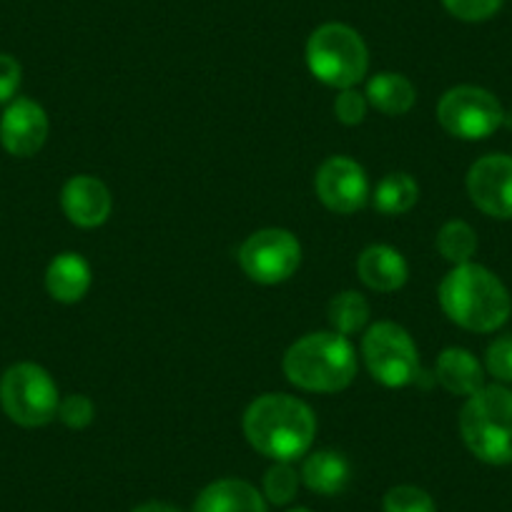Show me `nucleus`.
Segmentation results:
<instances>
[{
  "instance_id": "cd10ccee",
  "label": "nucleus",
  "mask_w": 512,
  "mask_h": 512,
  "mask_svg": "<svg viewBox=\"0 0 512 512\" xmlns=\"http://www.w3.org/2000/svg\"><path fill=\"white\" fill-rule=\"evenodd\" d=\"M367 108L369 101L364 93L354 91V88H344L337 96V101H334V116L344 126H359L364 116H367Z\"/></svg>"
},
{
  "instance_id": "20e7f679",
  "label": "nucleus",
  "mask_w": 512,
  "mask_h": 512,
  "mask_svg": "<svg viewBox=\"0 0 512 512\" xmlns=\"http://www.w3.org/2000/svg\"><path fill=\"white\" fill-rule=\"evenodd\" d=\"M460 435L467 450L487 465L512 462V390L490 384L467 397L460 412Z\"/></svg>"
},
{
  "instance_id": "9d476101",
  "label": "nucleus",
  "mask_w": 512,
  "mask_h": 512,
  "mask_svg": "<svg viewBox=\"0 0 512 512\" xmlns=\"http://www.w3.org/2000/svg\"><path fill=\"white\" fill-rule=\"evenodd\" d=\"M319 201L334 214H354L369 201V181L362 166L347 156H332L314 176Z\"/></svg>"
},
{
  "instance_id": "6ab92c4d",
  "label": "nucleus",
  "mask_w": 512,
  "mask_h": 512,
  "mask_svg": "<svg viewBox=\"0 0 512 512\" xmlns=\"http://www.w3.org/2000/svg\"><path fill=\"white\" fill-rule=\"evenodd\" d=\"M364 96H367L369 106L377 108L384 116H405L417 101V91L410 78L392 71L377 73V76L369 78Z\"/></svg>"
},
{
  "instance_id": "f257e3e1",
  "label": "nucleus",
  "mask_w": 512,
  "mask_h": 512,
  "mask_svg": "<svg viewBox=\"0 0 512 512\" xmlns=\"http://www.w3.org/2000/svg\"><path fill=\"white\" fill-rule=\"evenodd\" d=\"M246 442L274 462L304 457L317 437V417L307 402L272 392L256 397L244 412Z\"/></svg>"
},
{
  "instance_id": "423d86ee",
  "label": "nucleus",
  "mask_w": 512,
  "mask_h": 512,
  "mask_svg": "<svg viewBox=\"0 0 512 512\" xmlns=\"http://www.w3.org/2000/svg\"><path fill=\"white\" fill-rule=\"evenodd\" d=\"M58 387L51 374L33 362L13 364L0 377V407L21 427H43L58 415Z\"/></svg>"
},
{
  "instance_id": "f3484780",
  "label": "nucleus",
  "mask_w": 512,
  "mask_h": 512,
  "mask_svg": "<svg viewBox=\"0 0 512 512\" xmlns=\"http://www.w3.org/2000/svg\"><path fill=\"white\" fill-rule=\"evenodd\" d=\"M46 289L56 302L76 304L91 289V267L81 254H58L46 272Z\"/></svg>"
},
{
  "instance_id": "a878e982",
  "label": "nucleus",
  "mask_w": 512,
  "mask_h": 512,
  "mask_svg": "<svg viewBox=\"0 0 512 512\" xmlns=\"http://www.w3.org/2000/svg\"><path fill=\"white\" fill-rule=\"evenodd\" d=\"M442 6L460 21L480 23L500 11L502 0H442Z\"/></svg>"
},
{
  "instance_id": "1a4fd4ad",
  "label": "nucleus",
  "mask_w": 512,
  "mask_h": 512,
  "mask_svg": "<svg viewBox=\"0 0 512 512\" xmlns=\"http://www.w3.org/2000/svg\"><path fill=\"white\" fill-rule=\"evenodd\" d=\"M239 264L246 277L256 284H282L302 264V244L287 229L254 231L239 249Z\"/></svg>"
},
{
  "instance_id": "aec40b11",
  "label": "nucleus",
  "mask_w": 512,
  "mask_h": 512,
  "mask_svg": "<svg viewBox=\"0 0 512 512\" xmlns=\"http://www.w3.org/2000/svg\"><path fill=\"white\" fill-rule=\"evenodd\" d=\"M417 199H420V186L405 171H395V174L384 176L372 194L377 211L387 216L407 214L417 204Z\"/></svg>"
},
{
  "instance_id": "39448f33",
  "label": "nucleus",
  "mask_w": 512,
  "mask_h": 512,
  "mask_svg": "<svg viewBox=\"0 0 512 512\" xmlns=\"http://www.w3.org/2000/svg\"><path fill=\"white\" fill-rule=\"evenodd\" d=\"M307 66L324 86L344 91L367 76L369 51L354 28L344 23H324L307 41Z\"/></svg>"
},
{
  "instance_id": "b1692460",
  "label": "nucleus",
  "mask_w": 512,
  "mask_h": 512,
  "mask_svg": "<svg viewBox=\"0 0 512 512\" xmlns=\"http://www.w3.org/2000/svg\"><path fill=\"white\" fill-rule=\"evenodd\" d=\"M384 512H435V500L427 490L417 485L392 487L382 500Z\"/></svg>"
},
{
  "instance_id": "2eb2a0df",
  "label": "nucleus",
  "mask_w": 512,
  "mask_h": 512,
  "mask_svg": "<svg viewBox=\"0 0 512 512\" xmlns=\"http://www.w3.org/2000/svg\"><path fill=\"white\" fill-rule=\"evenodd\" d=\"M191 512H267L264 495L246 480L226 477L201 490Z\"/></svg>"
},
{
  "instance_id": "7c9ffc66",
  "label": "nucleus",
  "mask_w": 512,
  "mask_h": 512,
  "mask_svg": "<svg viewBox=\"0 0 512 512\" xmlns=\"http://www.w3.org/2000/svg\"><path fill=\"white\" fill-rule=\"evenodd\" d=\"M289 512H312V510H309V507H294V510H289Z\"/></svg>"
},
{
  "instance_id": "ddd939ff",
  "label": "nucleus",
  "mask_w": 512,
  "mask_h": 512,
  "mask_svg": "<svg viewBox=\"0 0 512 512\" xmlns=\"http://www.w3.org/2000/svg\"><path fill=\"white\" fill-rule=\"evenodd\" d=\"M61 206L68 221L81 229H96L111 216L113 199L108 186L96 176H73L61 191Z\"/></svg>"
},
{
  "instance_id": "c756f323",
  "label": "nucleus",
  "mask_w": 512,
  "mask_h": 512,
  "mask_svg": "<svg viewBox=\"0 0 512 512\" xmlns=\"http://www.w3.org/2000/svg\"><path fill=\"white\" fill-rule=\"evenodd\" d=\"M131 512H181L179 507L169 505V502H159V500H151V502H144V505L134 507Z\"/></svg>"
},
{
  "instance_id": "4be33fe9",
  "label": "nucleus",
  "mask_w": 512,
  "mask_h": 512,
  "mask_svg": "<svg viewBox=\"0 0 512 512\" xmlns=\"http://www.w3.org/2000/svg\"><path fill=\"white\" fill-rule=\"evenodd\" d=\"M437 251L445 256L447 262L467 264L477 251V234L465 221H447L437 231Z\"/></svg>"
},
{
  "instance_id": "7ed1b4c3",
  "label": "nucleus",
  "mask_w": 512,
  "mask_h": 512,
  "mask_svg": "<svg viewBox=\"0 0 512 512\" xmlns=\"http://www.w3.org/2000/svg\"><path fill=\"white\" fill-rule=\"evenodd\" d=\"M284 374L299 390L342 392L357 374L352 342L339 332H312L297 339L284 354Z\"/></svg>"
},
{
  "instance_id": "0eeeda50",
  "label": "nucleus",
  "mask_w": 512,
  "mask_h": 512,
  "mask_svg": "<svg viewBox=\"0 0 512 512\" xmlns=\"http://www.w3.org/2000/svg\"><path fill=\"white\" fill-rule=\"evenodd\" d=\"M362 357L369 374L384 387H407L420 379V354L415 342L395 322H377L362 339Z\"/></svg>"
},
{
  "instance_id": "f8f14e48",
  "label": "nucleus",
  "mask_w": 512,
  "mask_h": 512,
  "mask_svg": "<svg viewBox=\"0 0 512 512\" xmlns=\"http://www.w3.org/2000/svg\"><path fill=\"white\" fill-rule=\"evenodd\" d=\"M46 111L31 98H13L0 118V144L11 156L28 159L43 149L48 139Z\"/></svg>"
},
{
  "instance_id": "dca6fc26",
  "label": "nucleus",
  "mask_w": 512,
  "mask_h": 512,
  "mask_svg": "<svg viewBox=\"0 0 512 512\" xmlns=\"http://www.w3.org/2000/svg\"><path fill=\"white\" fill-rule=\"evenodd\" d=\"M435 379L450 395L472 397L485 387V369L472 352L462 347H450L437 357Z\"/></svg>"
},
{
  "instance_id": "f03ea898",
  "label": "nucleus",
  "mask_w": 512,
  "mask_h": 512,
  "mask_svg": "<svg viewBox=\"0 0 512 512\" xmlns=\"http://www.w3.org/2000/svg\"><path fill=\"white\" fill-rule=\"evenodd\" d=\"M440 307L467 332H495L510 319L512 299L500 277L480 264H457L440 284Z\"/></svg>"
},
{
  "instance_id": "393cba45",
  "label": "nucleus",
  "mask_w": 512,
  "mask_h": 512,
  "mask_svg": "<svg viewBox=\"0 0 512 512\" xmlns=\"http://www.w3.org/2000/svg\"><path fill=\"white\" fill-rule=\"evenodd\" d=\"M485 367L497 382L512 384V334L497 337L495 342L487 347Z\"/></svg>"
},
{
  "instance_id": "a211bd4d",
  "label": "nucleus",
  "mask_w": 512,
  "mask_h": 512,
  "mask_svg": "<svg viewBox=\"0 0 512 512\" xmlns=\"http://www.w3.org/2000/svg\"><path fill=\"white\" fill-rule=\"evenodd\" d=\"M352 467L342 452L319 450L304 460L302 482L317 495H339L349 485Z\"/></svg>"
},
{
  "instance_id": "c85d7f7f",
  "label": "nucleus",
  "mask_w": 512,
  "mask_h": 512,
  "mask_svg": "<svg viewBox=\"0 0 512 512\" xmlns=\"http://www.w3.org/2000/svg\"><path fill=\"white\" fill-rule=\"evenodd\" d=\"M21 88V63L8 53H0V103H11Z\"/></svg>"
},
{
  "instance_id": "5701e85b",
  "label": "nucleus",
  "mask_w": 512,
  "mask_h": 512,
  "mask_svg": "<svg viewBox=\"0 0 512 512\" xmlns=\"http://www.w3.org/2000/svg\"><path fill=\"white\" fill-rule=\"evenodd\" d=\"M299 480L302 475L294 470L292 462H274L264 475V497L272 505H289L297 497Z\"/></svg>"
},
{
  "instance_id": "412c9836",
  "label": "nucleus",
  "mask_w": 512,
  "mask_h": 512,
  "mask_svg": "<svg viewBox=\"0 0 512 512\" xmlns=\"http://www.w3.org/2000/svg\"><path fill=\"white\" fill-rule=\"evenodd\" d=\"M329 324L334 332L344 334H357L369 322V302L359 292H342L329 302Z\"/></svg>"
},
{
  "instance_id": "bb28decb",
  "label": "nucleus",
  "mask_w": 512,
  "mask_h": 512,
  "mask_svg": "<svg viewBox=\"0 0 512 512\" xmlns=\"http://www.w3.org/2000/svg\"><path fill=\"white\" fill-rule=\"evenodd\" d=\"M56 417L63 425L71 427V430H83L96 417V407H93V402L86 395H71L66 400H61Z\"/></svg>"
},
{
  "instance_id": "6e6552de",
  "label": "nucleus",
  "mask_w": 512,
  "mask_h": 512,
  "mask_svg": "<svg viewBox=\"0 0 512 512\" xmlns=\"http://www.w3.org/2000/svg\"><path fill=\"white\" fill-rule=\"evenodd\" d=\"M437 121L455 139L480 141L502 126L505 111L502 103L485 88L455 86L437 103Z\"/></svg>"
},
{
  "instance_id": "4468645a",
  "label": "nucleus",
  "mask_w": 512,
  "mask_h": 512,
  "mask_svg": "<svg viewBox=\"0 0 512 512\" xmlns=\"http://www.w3.org/2000/svg\"><path fill=\"white\" fill-rule=\"evenodd\" d=\"M357 274L369 289L382 294L397 292L407 284L410 267H407L405 256L387 244H374L362 251L357 259Z\"/></svg>"
},
{
  "instance_id": "9b49d317",
  "label": "nucleus",
  "mask_w": 512,
  "mask_h": 512,
  "mask_svg": "<svg viewBox=\"0 0 512 512\" xmlns=\"http://www.w3.org/2000/svg\"><path fill=\"white\" fill-rule=\"evenodd\" d=\"M467 194L482 214L512 219V156L490 154L467 171Z\"/></svg>"
}]
</instances>
